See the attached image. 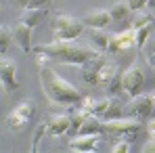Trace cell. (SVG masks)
I'll return each mask as SVG.
<instances>
[{
    "instance_id": "6da1fadb",
    "label": "cell",
    "mask_w": 155,
    "mask_h": 153,
    "mask_svg": "<svg viewBox=\"0 0 155 153\" xmlns=\"http://www.w3.org/2000/svg\"><path fill=\"white\" fill-rule=\"evenodd\" d=\"M38 65H40V84L44 95L48 97V101L54 105H78L82 101V95L74 84H69L65 78H61L59 74H54V69L48 67V59L42 55H36Z\"/></svg>"
},
{
    "instance_id": "7a4b0ae2",
    "label": "cell",
    "mask_w": 155,
    "mask_h": 153,
    "mask_svg": "<svg viewBox=\"0 0 155 153\" xmlns=\"http://www.w3.org/2000/svg\"><path fill=\"white\" fill-rule=\"evenodd\" d=\"M34 55H42L48 61L54 63H63V65H76L80 67L82 63H86L88 59L101 55L92 46H84V44H76L71 40H52L48 44H40L31 48Z\"/></svg>"
},
{
    "instance_id": "3957f363",
    "label": "cell",
    "mask_w": 155,
    "mask_h": 153,
    "mask_svg": "<svg viewBox=\"0 0 155 153\" xmlns=\"http://www.w3.org/2000/svg\"><path fill=\"white\" fill-rule=\"evenodd\" d=\"M140 132H143V122H138L134 118H128V115L103 122V134H109L115 141H130L132 143Z\"/></svg>"
},
{
    "instance_id": "277c9868",
    "label": "cell",
    "mask_w": 155,
    "mask_h": 153,
    "mask_svg": "<svg viewBox=\"0 0 155 153\" xmlns=\"http://www.w3.org/2000/svg\"><path fill=\"white\" fill-rule=\"evenodd\" d=\"M126 115L128 118H134L138 122H147L155 111V90L147 92V95H136L128 101V105L124 107Z\"/></svg>"
},
{
    "instance_id": "5b68a950",
    "label": "cell",
    "mask_w": 155,
    "mask_h": 153,
    "mask_svg": "<svg viewBox=\"0 0 155 153\" xmlns=\"http://www.w3.org/2000/svg\"><path fill=\"white\" fill-rule=\"evenodd\" d=\"M52 32V40H76L84 32V23L82 19H76L71 15H54Z\"/></svg>"
},
{
    "instance_id": "8992f818",
    "label": "cell",
    "mask_w": 155,
    "mask_h": 153,
    "mask_svg": "<svg viewBox=\"0 0 155 153\" xmlns=\"http://www.w3.org/2000/svg\"><path fill=\"white\" fill-rule=\"evenodd\" d=\"M120 78H122V92H126L130 99L143 92V86H145V69H143V65L138 61H134L130 67H126L120 74Z\"/></svg>"
},
{
    "instance_id": "52a82bcc",
    "label": "cell",
    "mask_w": 155,
    "mask_h": 153,
    "mask_svg": "<svg viewBox=\"0 0 155 153\" xmlns=\"http://www.w3.org/2000/svg\"><path fill=\"white\" fill-rule=\"evenodd\" d=\"M0 86H2V90H4L6 95L15 92L17 86H19V80H17V65H15V61L6 59V57L0 59Z\"/></svg>"
},
{
    "instance_id": "ba28073f",
    "label": "cell",
    "mask_w": 155,
    "mask_h": 153,
    "mask_svg": "<svg viewBox=\"0 0 155 153\" xmlns=\"http://www.w3.org/2000/svg\"><path fill=\"white\" fill-rule=\"evenodd\" d=\"M69 151L78 153H90V151H99L101 147V134H76L69 141Z\"/></svg>"
},
{
    "instance_id": "9c48e42d",
    "label": "cell",
    "mask_w": 155,
    "mask_h": 153,
    "mask_svg": "<svg viewBox=\"0 0 155 153\" xmlns=\"http://www.w3.org/2000/svg\"><path fill=\"white\" fill-rule=\"evenodd\" d=\"M111 15H109V11H105V8H99V11H90V13H86L84 17H82V23L84 27H90V29H107V27L111 25Z\"/></svg>"
},
{
    "instance_id": "30bf717a",
    "label": "cell",
    "mask_w": 155,
    "mask_h": 153,
    "mask_svg": "<svg viewBox=\"0 0 155 153\" xmlns=\"http://www.w3.org/2000/svg\"><path fill=\"white\" fill-rule=\"evenodd\" d=\"M132 46H134V29H124V32H120V34L111 36L107 52L115 55V52L128 51V48H132Z\"/></svg>"
},
{
    "instance_id": "8fae6325",
    "label": "cell",
    "mask_w": 155,
    "mask_h": 153,
    "mask_svg": "<svg viewBox=\"0 0 155 153\" xmlns=\"http://www.w3.org/2000/svg\"><path fill=\"white\" fill-rule=\"evenodd\" d=\"M69 132V113H54L46 120V134L61 136Z\"/></svg>"
},
{
    "instance_id": "7c38bea8",
    "label": "cell",
    "mask_w": 155,
    "mask_h": 153,
    "mask_svg": "<svg viewBox=\"0 0 155 153\" xmlns=\"http://www.w3.org/2000/svg\"><path fill=\"white\" fill-rule=\"evenodd\" d=\"M11 34H13V42L21 48L23 52H29L34 46H31V27L25 25V23H17V25L11 29Z\"/></svg>"
},
{
    "instance_id": "4fadbf2b",
    "label": "cell",
    "mask_w": 155,
    "mask_h": 153,
    "mask_svg": "<svg viewBox=\"0 0 155 153\" xmlns=\"http://www.w3.org/2000/svg\"><path fill=\"white\" fill-rule=\"evenodd\" d=\"M103 63H105V59L101 55H97V57H92V59H88L86 63L80 65L82 78H84L86 84H97V74H99V67H101Z\"/></svg>"
},
{
    "instance_id": "5bb4252c",
    "label": "cell",
    "mask_w": 155,
    "mask_h": 153,
    "mask_svg": "<svg viewBox=\"0 0 155 153\" xmlns=\"http://www.w3.org/2000/svg\"><path fill=\"white\" fill-rule=\"evenodd\" d=\"M120 74V69H117V65L115 63H107L105 61L103 65L99 67V74H97V86H101L103 90H107V86L111 84V80Z\"/></svg>"
},
{
    "instance_id": "9a60e30c",
    "label": "cell",
    "mask_w": 155,
    "mask_h": 153,
    "mask_svg": "<svg viewBox=\"0 0 155 153\" xmlns=\"http://www.w3.org/2000/svg\"><path fill=\"white\" fill-rule=\"evenodd\" d=\"M48 15V8H25L23 11V15H21V23H25V25H29L31 29L36 25H40L42 21H44V17Z\"/></svg>"
},
{
    "instance_id": "2e32d148",
    "label": "cell",
    "mask_w": 155,
    "mask_h": 153,
    "mask_svg": "<svg viewBox=\"0 0 155 153\" xmlns=\"http://www.w3.org/2000/svg\"><path fill=\"white\" fill-rule=\"evenodd\" d=\"M78 134H103V120L88 113L82 122V126L78 130Z\"/></svg>"
},
{
    "instance_id": "e0dca14e",
    "label": "cell",
    "mask_w": 155,
    "mask_h": 153,
    "mask_svg": "<svg viewBox=\"0 0 155 153\" xmlns=\"http://www.w3.org/2000/svg\"><path fill=\"white\" fill-rule=\"evenodd\" d=\"M109 40H111V36L105 29H90V44H92V48H97L99 52H107Z\"/></svg>"
},
{
    "instance_id": "ac0fdd59",
    "label": "cell",
    "mask_w": 155,
    "mask_h": 153,
    "mask_svg": "<svg viewBox=\"0 0 155 153\" xmlns=\"http://www.w3.org/2000/svg\"><path fill=\"white\" fill-rule=\"evenodd\" d=\"M34 111H36V103L31 101V99H25V101H19L15 105V109L11 111V113H15L17 118H23L29 122V118L34 115Z\"/></svg>"
},
{
    "instance_id": "d6986e66",
    "label": "cell",
    "mask_w": 155,
    "mask_h": 153,
    "mask_svg": "<svg viewBox=\"0 0 155 153\" xmlns=\"http://www.w3.org/2000/svg\"><path fill=\"white\" fill-rule=\"evenodd\" d=\"M128 13H130V6H128L126 0H120V2H115L109 8V15H111L113 21H126L128 19Z\"/></svg>"
},
{
    "instance_id": "ffe728a7",
    "label": "cell",
    "mask_w": 155,
    "mask_h": 153,
    "mask_svg": "<svg viewBox=\"0 0 155 153\" xmlns=\"http://www.w3.org/2000/svg\"><path fill=\"white\" fill-rule=\"evenodd\" d=\"M151 29H153V25L149 23V25H143L138 27V29H134V46L136 48H145V44H147V40L151 38Z\"/></svg>"
},
{
    "instance_id": "44dd1931",
    "label": "cell",
    "mask_w": 155,
    "mask_h": 153,
    "mask_svg": "<svg viewBox=\"0 0 155 153\" xmlns=\"http://www.w3.org/2000/svg\"><path fill=\"white\" fill-rule=\"evenodd\" d=\"M88 113L82 109V107H78V109H74L71 113H69V132L76 136L78 130H80V126H82V122H84V118H86Z\"/></svg>"
},
{
    "instance_id": "7402d4cb",
    "label": "cell",
    "mask_w": 155,
    "mask_h": 153,
    "mask_svg": "<svg viewBox=\"0 0 155 153\" xmlns=\"http://www.w3.org/2000/svg\"><path fill=\"white\" fill-rule=\"evenodd\" d=\"M52 0H13V6L25 11V8H48Z\"/></svg>"
},
{
    "instance_id": "603a6c76",
    "label": "cell",
    "mask_w": 155,
    "mask_h": 153,
    "mask_svg": "<svg viewBox=\"0 0 155 153\" xmlns=\"http://www.w3.org/2000/svg\"><path fill=\"white\" fill-rule=\"evenodd\" d=\"M124 115V105L117 101V99H111V105L107 107V111L103 113V122H107V120H115V118H122Z\"/></svg>"
},
{
    "instance_id": "cb8c5ba5",
    "label": "cell",
    "mask_w": 155,
    "mask_h": 153,
    "mask_svg": "<svg viewBox=\"0 0 155 153\" xmlns=\"http://www.w3.org/2000/svg\"><path fill=\"white\" fill-rule=\"evenodd\" d=\"M11 42H13V34H11V29L4 27V25H0V55H2V57L8 55Z\"/></svg>"
},
{
    "instance_id": "d4e9b609",
    "label": "cell",
    "mask_w": 155,
    "mask_h": 153,
    "mask_svg": "<svg viewBox=\"0 0 155 153\" xmlns=\"http://www.w3.org/2000/svg\"><path fill=\"white\" fill-rule=\"evenodd\" d=\"M44 134H46V122L38 124V126H36V130H34V136H31V151H34V153L40 149V143H42Z\"/></svg>"
},
{
    "instance_id": "484cf974",
    "label": "cell",
    "mask_w": 155,
    "mask_h": 153,
    "mask_svg": "<svg viewBox=\"0 0 155 153\" xmlns=\"http://www.w3.org/2000/svg\"><path fill=\"white\" fill-rule=\"evenodd\" d=\"M149 23H153L151 15H149V13H143V11H136V15H134V19H132V27H130V29H138V27L149 25Z\"/></svg>"
},
{
    "instance_id": "4316f807",
    "label": "cell",
    "mask_w": 155,
    "mask_h": 153,
    "mask_svg": "<svg viewBox=\"0 0 155 153\" xmlns=\"http://www.w3.org/2000/svg\"><path fill=\"white\" fill-rule=\"evenodd\" d=\"M6 126L11 128V130H21V128L27 126V120H23V118H17L15 113H8V118H6Z\"/></svg>"
},
{
    "instance_id": "83f0119b",
    "label": "cell",
    "mask_w": 155,
    "mask_h": 153,
    "mask_svg": "<svg viewBox=\"0 0 155 153\" xmlns=\"http://www.w3.org/2000/svg\"><path fill=\"white\" fill-rule=\"evenodd\" d=\"M143 51H147V61H149V65L155 69V38H149L147 40V44H145Z\"/></svg>"
},
{
    "instance_id": "f1b7e54d",
    "label": "cell",
    "mask_w": 155,
    "mask_h": 153,
    "mask_svg": "<svg viewBox=\"0 0 155 153\" xmlns=\"http://www.w3.org/2000/svg\"><path fill=\"white\" fill-rule=\"evenodd\" d=\"M132 149V143L130 141H115L111 145V153H128Z\"/></svg>"
},
{
    "instance_id": "f546056e",
    "label": "cell",
    "mask_w": 155,
    "mask_h": 153,
    "mask_svg": "<svg viewBox=\"0 0 155 153\" xmlns=\"http://www.w3.org/2000/svg\"><path fill=\"white\" fill-rule=\"evenodd\" d=\"M107 92H109V95H117V92H122V78H120V74L111 80V84L107 86Z\"/></svg>"
},
{
    "instance_id": "4dcf8cb0",
    "label": "cell",
    "mask_w": 155,
    "mask_h": 153,
    "mask_svg": "<svg viewBox=\"0 0 155 153\" xmlns=\"http://www.w3.org/2000/svg\"><path fill=\"white\" fill-rule=\"evenodd\" d=\"M126 2H128L130 11H134V13H136V11H143V8L147 6V2H149V0H126Z\"/></svg>"
},
{
    "instance_id": "1f68e13d",
    "label": "cell",
    "mask_w": 155,
    "mask_h": 153,
    "mask_svg": "<svg viewBox=\"0 0 155 153\" xmlns=\"http://www.w3.org/2000/svg\"><path fill=\"white\" fill-rule=\"evenodd\" d=\"M145 132H147V138H155V118H149L145 122Z\"/></svg>"
},
{
    "instance_id": "d6a6232c",
    "label": "cell",
    "mask_w": 155,
    "mask_h": 153,
    "mask_svg": "<svg viewBox=\"0 0 155 153\" xmlns=\"http://www.w3.org/2000/svg\"><path fill=\"white\" fill-rule=\"evenodd\" d=\"M143 151H145V153H155V138H149V141L145 143Z\"/></svg>"
},
{
    "instance_id": "836d02e7",
    "label": "cell",
    "mask_w": 155,
    "mask_h": 153,
    "mask_svg": "<svg viewBox=\"0 0 155 153\" xmlns=\"http://www.w3.org/2000/svg\"><path fill=\"white\" fill-rule=\"evenodd\" d=\"M147 6H149V8H153V11H155V0H149V2H147Z\"/></svg>"
},
{
    "instance_id": "e575fe53",
    "label": "cell",
    "mask_w": 155,
    "mask_h": 153,
    "mask_svg": "<svg viewBox=\"0 0 155 153\" xmlns=\"http://www.w3.org/2000/svg\"><path fill=\"white\" fill-rule=\"evenodd\" d=\"M0 11H2V6H0Z\"/></svg>"
}]
</instances>
